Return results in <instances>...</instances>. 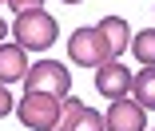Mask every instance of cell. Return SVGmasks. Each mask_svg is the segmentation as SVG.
<instances>
[{"mask_svg":"<svg viewBox=\"0 0 155 131\" xmlns=\"http://www.w3.org/2000/svg\"><path fill=\"white\" fill-rule=\"evenodd\" d=\"M64 4H84V0H64Z\"/></svg>","mask_w":155,"mask_h":131,"instance_id":"cell-15","label":"cell"},{"mask_svg":"<svg viewBox=\"0 0 155 131\" xmlns=\"http://www.w3.org/2000/svg\"><path fill=\"white\" fill-rule=\"evenodd\" d=\"M56 131H107V119L100 111H91L87 103H80L76 95L64 100V119H60Z\"/></svg>","mask_w":155,"mask_h":131,"instance_id":"cell-6","label":"cell"},{"mask_svg":"<svg viewBox=\"0 0 155 131\" xmlns=\"http://www.w3.org/2000/svg\"><path fill=\"white\" fill-rule=\"evenodd\" d=\"M12 36H16V44L24 52H48L56 44V36H60V24H56L52 12L32 8V12H20L12 20Z\"/></svg>","mask_w":155,"mask_h":131,"instance_id":"cell-1","label":"cell"},{"mask_svg":"<svg viewBox=\"0 0 155 131\" xmlns=\"http://www.w3.org/2000/svg\"><path fill=\"white\" fill-rule=\"evenodd\" d=\"M68 60L80 64V68H104V64L115 60L107 36L100 32V24H96V28H91V24H87V28H76L72 36H68Z\"/></svg>","mask_w":155,"mask_h":131,"instance_id":"cell-3","label":"cell"},{"mask_svg":"<svg viewBox=\"0 0 155 131\" xmlns=\"http://www.w3.org/2000/svg\"><path fill=\"white\" fill-rule=\"evenodd\" d=\"M40 4H44V0H8V8H12L16 16H20V12H32V8H40Z\"/></svg>","mask_w":155,"mask_h":131,"instance_id":"cell-12","label":"cell"},{"mask_svg":"<svg viewBox=\"0 0 155 131\" xmlns=\"http://www.w3.org/2000/svg\"><path fill=\"white\" fill-rule=\"evenodd\" d=\"M12 111V95H8V84H0V119Z\"/></svg>","mask_w":155,"mask_h":131,"instance_id":"cell-13","label":"cell"},{"mask_svg":"<svg viewBox=\"0 0 155 131\" xmlns=\"http://www.w3.org/2000/svg\"><path fill=\"white\" fill-rule=\"evenodd\" d=\"M131 95H135V103H143L147 111H155V68H139L135 72Z\"/></svg>","mask_w":155,"mask_h":131,"instance_id":"cell-10","label":"cell"},{"mask_svg":"<svg viewBox=\"0 0 155 131\" xmlns=\"http://www.w3.org/2000/svg\"><path fill=\"white\" fill-rule=\"evenodd\" d=\"M100 32L111 44V56H119V52L131 48V32H127V20H123V16H104L100 20Z\"/></svg>","mask_w":155,"mask_h":131,"instance_id":"cell-9","label":"cell"},{"mask_svg":"<svg viewBox=\"0 0 155 131\" xmlns=\"http://www.w3.org/2000/svg\"><path fill=\"white\" fill-rule=\"evenodd\" d=\"M16 115L28 131H56L64 119V100L48 91H24V100L16 103Z\"/></svg>","mask_w":155,"mask_h":131,"instance_id":"cell-2","label":"cell"},{"mask_svg":"<svg viewBox=\"0 0 155 131\" xmlns=\"http://www.w3.org/2000/svg\"><path fill=\"white\" fill-rule=\"evenodd\" d=\"M4 36H8V28H4V20H0V40H4Z\"/></svg>","mask_w":155,"mask_h":131,"instance_id":"cell-14","label":"cell"},{"mask_svg":"<svg viewBox=\"0 0 155 131\" xmlns=\"http://www.w3.org/2000/svg\"><path fill=\"white\" fill-rule=\"evenodd\" d=\"M0 4H4V0H0Z\"/></svg>","mask_w":155,"mask_h":131,"instance_id":"cell-16","label":"cell"},{"mask_svg":"<svg viewBox=\"0 0 155 131\" xmlns=\"http://www.w3.org/2000/svg\"><path fill=\"white\" fill-rule=\"evenodd\" d=\"M131 84H135V76L123 68L119 60L96 68V91L104 95V100H127V95H131Z\"/></svg>","mask_w":155,"mask_h":131,"instance_id":"cell-5","label":"cell"},{"mask_svg":"<svg viewBox=\"0 0 155 131\" xmlns=\"http://www.w3.org/2000/svg\"><path fill=\"white\" fill-rule=\"evenodd\" d=\"M131 56L143 68H155V28H143V32L131 36Z\"/></svg>","mask_w":155,"mask_h":131,"instance_id":"cell-11","label":"cell"},{"mask_svg":"<svg viewBox=\"0 0 155 131\" xmlns=\"http://www.w3.org/2000/svg\"><path fill=\"white\" fill-rule=\"evenodd\" d=\"M28 52L20 44H0V84H16L28 76Z\"/></svg>","mask_w":155,"mask_h":131,"instance_id":"cell-8","label":"cell"},{"mask_svg":"<svg viewBox=\"0 0 155 131\" xmlns=\"http://www.w3.org/2000/svg\"><path fill=\"white\" fill-rule=\"evenodd\" d=\"M24 87H28V91H48V95L68 100V95H72V76H68V68H64L60 60H40L36 68H28Z\"/></svg>","mask_w":155,"mask_h":131,"instance_id":"cell-4","label":"cell"},{"mask_svg":"<svg viewBox=\"0 0 155 131\" xmlns=\"http://www.w3.org/2000/svg\"><path fill=\"white\" fill-rule=\"evenodd\" d=\"M104 119H107V131H147V107L135 100H111Z\"/></svg>","mask_w":155,"mask_h":131,"instance_id":"cell-7","label":"cell"}]
</instances>
